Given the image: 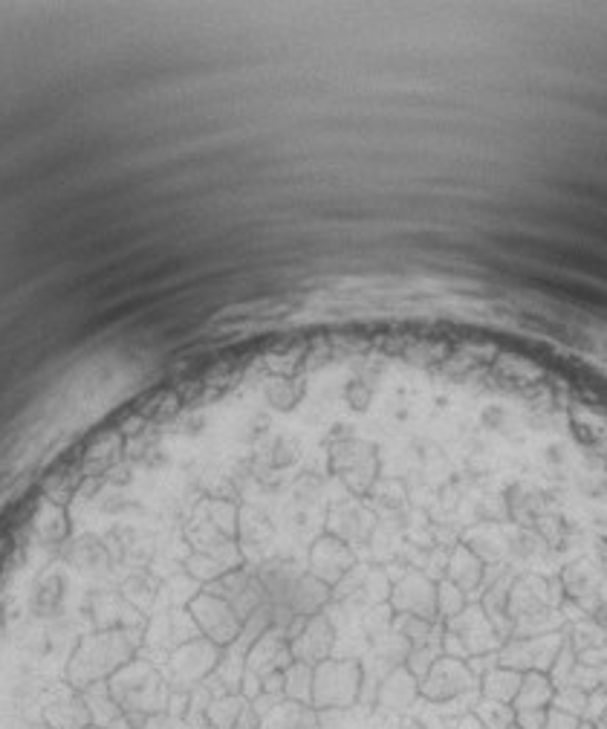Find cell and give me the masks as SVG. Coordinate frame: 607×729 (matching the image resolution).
I'll use <instances>...</instances> for the list:
<instances>
[{
    "label": "cell",
    "instance_id": "obj_1",
    "mask_svg": "<svg viewBox=\"0 0 607 729\" xmlns=\"http://www.w3.org/2000/svg\"><path fill=\"white\" fill-rule=\"evenodd\" d=\"M402 729H426L422 723H417V721H402Z\"/></svg>",
    "mask_w": 607,
    "mask_h": 729
}]
</instances>
